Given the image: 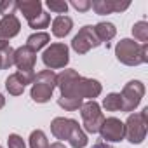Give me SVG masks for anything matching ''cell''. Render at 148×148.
I'll return each mask as SVG.
<instances>
[{
  "mask_svg": "<svg viewBox=\"0 0 148 148\" xmlns=\"http://www.w3.org/2000/svg\"><path fill=\"white\" fill-rule=\"evenodd\" d=\"M99 44H101V42L98 40V37H96L92 26H84V28L80 30V33L73 38V42H71L73 49H75L77 52H80V54L87 52L91 47H98Z\"/></svg>",
  "mask_w": 148,
  "mask_h": 148,
  "instance_id": "52a82bcc",
  "label": "cell"
},
{
  "mask_svg": "<svg viewBox=\"0 0 148 148\" xmlns=\"http://www.w3.org/2000/svg\"><path fill=\"white\" fill-rule=\"evenodd\" d=\"M73 7H75V9H79V11H86V9H89L92 4L91 2H77V0H73Z\"/></svg>",
  "mask_w": 148,
  "mask_h": 148,
  "instance_id": "4316f807",
  "label": "cell"
},
{
  "mask_svg": "<svg viewBox=\"0 0 148 148\" xmlns=\"http://www.w3.org/2000/svg\"><path fill=\"white\" fill-rule=\"evenodd\" d=\"M18 7L23 11L25 18L28 21L33 19L37 14H40V2H23V4H18Z\"/></svg>",
  "mask_w": 148,
  "mask_h": 148,
  "instance_id": "e0dca14e",
  "label": "cell"
},
{
  "mask_svg": "<svg viewBox=\"0 0 148 148\" xmlns=\"http://www.w3.org/2000/svg\"><path fill=\"white\" fill-rule=\"evenodd\" d=\"M58 105L63 106L64 110H70V112H71V110H77V108L82 106V99H80V98H63V96H61V98L58 99Z\"/></svg>",
  "mask_w": 148,
  "mask_h": 148,
  "instance_id": "44dd1931",
  "label": "cell"
},
{
  "mask_svg": "<svg viewBox=\"0 0 148 148\" xmlns=\"http://www.w3.org/2000/svg\"><path fill=\"white\" fill-rule=\"evenodd\" d=\"M117 58L119 61L125 63V64H139V63H146L148 56H146V44L138 45L129 38H124L122 42H119L117 45Z\"/></svg>",
  "mask_w": 148,
  "mask_h": 148,
  "instance_id": "6da1fadb",
  "label": "cell"
},
{
  "mask_svg": "<svg viewBox=\"0 0 148 148\" xmlns=\"http://www.w3.org/2000/svg\"><path fill=\"white\" fill-rule=\"evenodd\" d=\"M37 52L32 51L30 47H19L14 51V64L19 68V71H33V64L37 61Z\"/></svg>",
  "mask_w": 148,
  "mask_h": 148,
  "instance_id": "30bf717a",
  "label": "cell"
},
{
  "mask_svg": "<svg viewBox=\"0 0 148 148\" xmlns=\"http://www.w3.org/2000/svg\"><path fill=\"white\" fill-rule=\"evenodd\" d=\"M146 117H148V108H145L139 113L129 115L125 127V136L131 143H141L146 134Z\"/></svg>",
  "mask_w": 148,
  "mask_h": 148,
  "instance_id": "3957f363",
  "label": "cell"
},
{
  "mask_svg": "<svg viewBox=\"0 0 148 148\" xmlns=\"http://www.w3.org/2000/svg\"><path fill=\"white\" fill-rule=\"evenodd\" d=\"M99 132H101L103 139H106V141H120L125 136V127L119 119L110 117V119L103 120Z\"/></svg>",
  "mask_w": 148,
  "mask_h": 148,
  "instance_id": "ba28073f",
  "label": "cell"
},
{
  "mask_svg": "<svg viewBox=\"0 0 148 148\" xmlns=\"http://www.w3.org/2000/svg\"><path fill=\"white\" fill-rule=\"evenodd\" d=\"M47 42H49V35H47V33H37V35L28 37V44H26V47H30L32 51L37 52V51L42 49Z\"/></svg>",
  "mask_w": 148,
  "mask_h": 148,
  "instance_id": "ac0fdd59",
  "label": "cell"
},
{
  "mask_svg": "<svg viewBox=\"0 0 148 148\" xmlns=\"http://www.w3.org/2000/svg\"><path fill=\"white\" fill-rule=\"evenodd\" d=\"M71 19L68 18V16H58L56 19H54V23H52V33L56 35V37H64V35H68L70 33V30H71Z\"/></svg>",
  "mask_w": 148,
  "mask_h": 148,
  "instance_id": "4fadbf2b",
  "label": "cell"
},
{
  "mask_svg": "<svg viewBox=\"0 0 148 148\" xmlns=\"http://www.w3.org/2000/svg\"><path fill=\"white\" fill-rule=\"evenodd\" d=\"M132 33H134V37L139 40V42H146L148 40V25L145 23V21H139V23H136L134 25V28H132Z\"/></svg>",
  "mask_w": 148,
  "mask_h": 148,
  "instance_id": "7402d4cb",
  "label": "cell"
},
{
  "mask_svg": "<svg viewBox=\"0 0 148 148\" xmlns=\"http://www.w3.org/2000/svg\"><path fill=\"white\" fill-rule=\"evenodd\" d=\"M99 92H101V86H99L98 80L79 77V80L75 84V92H73V96L80 98V99L82 98H96Z\"/></svg>",
  "mask_w": 148,
  "mask_h": 148,
  "instance_id": "9c48e42d",
  "label": "cell"
},
{
  "mask_svg": "<svg viewBox=\"0 0 148 148\" xmlns=\"http://www.w3.org/2000/svg\"><path fill=\"white\" fill-rule=\"evenodd\" d=\"M42 59L49 68H63L68 63V47L64 44H54L42 54Z\"/></svg>",
  "mask_w": 148,
  "mask_h": 148,
  "instance_id": "8992f818",
  "label": "cell"
},
{
  "mask_svg": "<svg viewBox=\"0 0 148 148\" xmlns=\"http://www.w3.org/2000/svg\"><path fill=\"white\" fill-rule=\"evenodd\" d=\"M49 14H45V12H40V14H37L33 19H30L28 23H30V26L32 28H45L47 25H49Z\"/></svg>",
  "mask_w": 148,
  "mask_h": 148,
  "instance_id": "603a6c76",
  "label": "cell"
},
{
  "mask_svg": "<svg viewBox=\"0 0 148 148\" xmlns=\"http://www.w3.org/2000/svg\"><path fill=\"white\" fill-rule=\"evenodd\" d=\"M49 148H66V146H64L63 143H54V145H51Z\"/></svg>",
  "mask_w": 148,
  "mask_h": 148,
  "instance_id": "f1b7e54d",
  "label": "cell"
},
{
  "mask_svg": "<svg viewBox=\"0 0 148 148\" xmlns=\"http://www.w3.org/2000/svg\"><path fill=\"white\" fill-rule=\"evenodd\" d=\"M4 105H5V98H4V96H2V94H0V108H2V106H4Z\"/></svg>",
  "mask_w": 148,
  "mask_h": 148,
  "instance_id": "f546056e",
  "label": "cell"
},
{
  "mask_svg": "<svg viewBox=\"0 0 148 148\" xmlns=\"http://www.w3.org/2000/svg\"><path fill=\"white\" fill-rule=\"evenodd\" d=\"M143 94H145V86L139 80H131L124 87V91L120 94V98H122V110H125V112L134 110L139 105Z\"/></svg>",
  "mask_w": 148,
  "mask_h": 148,
  "instance_id": "5b68a950",
  "label": "cell"
},
{
  "mask_svg": "<svg viewBox=\"0 0 148 148\" xmlns=\"http://www.w3.org/2000/svg\"><path fill=\"white\" fill-rule=\"evenodd\" d=\"M68 141H70V145H71L73 148H84V146L87 145V136L80 131V125H79V124L73 127V131H71Z\"/></svg>",
  "mask_w": 148,
  "mask_h": 148,
  "instance_id": "9a60e30c",
  "label": "cell"
},
{
  "mask_svg": "<svg viewBox=\"0 0 148 148\" xmlns=\"http://www.w3.org/2000/svg\"><path fill=\"white\" fill-rule=\"evenodd\" d=\"M103 106H105L108 112H117V110H120V108H122V98H120V94H117V92L108 94V96L105 98V101H103Z\"/></svg>",
  "mask_w": 148,
  "mask_h": 148,
  "instance_id": "d6986e66",
  "label": "cell"
},
{
  "mask_svg": "<svg viewBox=\"0 0 148 148\" xmlns=\"http://www.w3.org/2000/svg\"><path fill=\"white\" fill-rule=\"evenodd\" d=\"M7 141H9V148H26V145H25L23 138H21V136H18V134H11Z\"/></svg>",
  "mask_w": 148,
  "mask_h": 148,
  "instance_id": "cb8c5ba5",
  "label": "cell"
},
{
  "mask_svg": "<svg viewBox=\"0 0 148 148\" xmlns=\"http://www.w3.org/2000/svg\"><path fill=\"white\" fill-rule=\"evenodd\" d=\"M94 33H96L99 42H108L115 35V26L112 23H99V25H96Z\"/></svg>",
  "mask_w": 148,
  "mask_h": 148,
  "instance_id": "5bb4252c",
  "label": "cell"
},
{
  "mask_svg": "<svg viewBox=\"0 0 148 148\" xmlns=\"http://www.w3.org/2000/svg\"><path fill=\"white\" fill-rule=\"evenodd\" d=\"M18 7L16 2H2L0 4V14H4V16H11L12 11Z\"/></svg>",
  "mask_w": 148,
  "mask_h": 148,
  "instance_id": "d4e9b609",
  "label": "cell"
},
{
  "mask_svg": "<svg viewBox=\"0 0 148 148\" xmlns=\"http://www.w3.org/2000/svg\"><path fill=\"white\" fill-rule=\"evenodd\" d=\"M47 5H49L51 11H56V12H66V9H68L66 2H54V0H49Z\"/></svg>",
  "mask_w": 148,
  "mask_h": 148,
  "instance_id": "484cf974",
  "label": "cell"
},
{
  "mask_svg": "<svg viewBox=\"0 0 148 148\" xmlns=\"http://www.w3.org/2000/svg\"><path fill=\"white\" fill-rule=\"evenodd\" d=\"M18 33H19V21H18V18L14 14L5 16L2 21H0V38L9 40L11 37H14Z\"/></svg>",
  "mask_w": 148,
  "mask_h": 148,
  "instance_id": "7c38bea8",
  "label": "cell"
},
{
  "mask_svg": "<svg viewBox=\"0 0 148 148\" xmlns=\"http://www.w3.org/2000/svg\"><path fill=\"white\" fill-rule=\"evenodd\" d=\"M92 148H113L112 145H108V143H96Z\"/></svg>",
  "mask_w": 148,
  "mask_h": 148,
  "instance_id": "83f0119b",
  "label": "cell"
},
{
  "mask_svg": "<svg viewBox=\"0 0 148 148\" xmlns=\"http://www.w3.org/2000/svg\"><path fill=\"white\" fill-rule=\"evenodd\" d=\"M30 146L32 148H49V141L44 134V131H33L30 136Z\"/></svg>",
  "mask_w": 148,
  "mask_h": 148,
  "instance_id": "ffe728a7",
  "label": "cell"
},
{
  "mask_svg": "<svg viewBox=\"0 0 148 148\" xmlns=\"http://www.w3.org/2000/svg\"><path fill=\"white\" fill-rule=\"evenodd\" d=\"M80 113H82V119H84V127L87 132H99L101 129V124L105 120L101 110H99V105L96 101H89V103H84L80 106Z\"/></svg>",
  "mask_w": 148,
  "mask_h": 148,
  "instance_id": "277c9868",
  "label": "cell"
},
{
  "mask_svg": "<svg viewBox=\"0 0 148 148\" xmlns=\"http://www.w3.org/2000/svg\"><path fill=\"white\" fill-rule=\"evenodd\" d=\"M77 124H79V122H77V120H73V119H63V117H58V119L52 120V124H51V131H52V134H54L58 139H68L70 134H71V131H73V127H75Z\"/></svg>",
  "mask_w": 148,
  "mask_h": 148,
  "instance_id": "8fae6325",
  "label": "cell"
},
{
  "mask_svg": "<svg viewBox=\"0 0 148 148\" xmlns=\"http://www.w3.org/2000/svg\"><path fill=\"white\" fill-rule=\"evenodd\" d=\"M5 87H7L9 94H14V96H19V94H23V91H25V84H23L21 79L18 77V73L11 75V77L5 80Z\"/></svg>",
  "mask_w": 148,
  "mask_h": 148,
  "instance_id": "2e32d148",
  "label": "cell"
},
{
  "mask_svg": "<svg viewBox=\"0 0 148 148\" xmlns=\"http://www.w3.org/2000/svg\"><path fill=\"white\" fill-rule=\"evenodd\" d=\"M54 87H56V75L51 70L40 71L35 77V84H33V89H32V98L37 103H45V101L51 99Z\"/></svg>",
  "mask_w": 148,
  "mask_h": 148,
  "instance_id": "7a4b0ae2",
  "label": "cell"
},
{
  "mask_svg": "<svg viewBox=\"0 0 148 148\" xmlns=\"http://www.w3.org/2000/svg\"><path fill=\"white\" fill-rule=\"evenodd\" d=\"M0 148H2V146H0Z\"/></svg>",
  "mask_w": 148,
  "mask_h": 148,
  "instance_id": "4dcf8cb0",
  "label": "cell"
}]
</instances>
